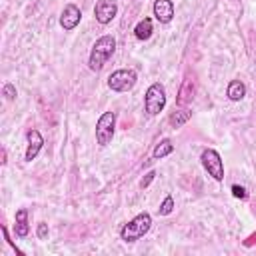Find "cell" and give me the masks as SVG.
<instances>
[{
    "label": "cell",
    "instance_id": "1",
    "mask_svg": "<svg viewBox=\"0 0 256 256\" xmlns=\"http://www.w3.org/2000/svg\"><path fill=\"white\" fill-rule=\"evenodd\" d=\"M114 52H116V40H114V36H110V34L100 36V38L94 42L92 50H90L88 68H90L92 72H100V70L104 68V64L114 56Z\"/></svg>",
    "mask_w": 256,
    "mask_h": 256
},
{
    "label": "cell",
    "instance_id": "2",
    "mask_svg": "<svg viewBox=\"0 0 256 256\" xmlns=\"http://www.w3.org/2000/svg\"><path fill=\"white\" fill-rule=\"evenodd\" d=\"M150 228H152V216L148 212H142L136 218H132L128 224L122 226L120 238L128 244H132V242H138L142 236H146L150 232Z\"/></svg>",
    "mask_w": 256,
    "mask_h": 256
},
{
    "label": "cell",
    "instance_id": "3",
    "mask_svg": "<svg viewBox=\"0 0 256 256\" xmlns=\"http://www.w3.org/2000/svg\"><path fill=\"white\" fill-rule=\"evenodd\" d=\"M166 108V90L160 82H154L144 96V110L150 116H158Z\"/></svg>",
    "mask_w": 256,
    "mask_h": 256
},
{
    "label": "cell",
    "instance_id": "4",
    "mask_svg": "<svg viewBox=\"0 0 256 256\" xmlns=\"http://www.w3.org/2000/svg\"><path fill=\"white\" fill-rule=\"evenodd\" d=\"M138 82V74L130 68H120L108 76V88L112 92H130Z\"/></svg>",
    "mask_w": 256,
    "mask_h": 256
},
{
    "label": "cell",
    "instance_id": "5",
    "mask_svg": "<svg viewBox=\"0 0 256 256\" xmlns=\"http://www.w3.org/2000/svg\"><path fill=\"white\" fill-rule=\"evenodd\" d=\"M116 132V112H104L96 122V144L108 146Z\"/></svg>",
    "mask_w": 256,
    "mask_h": 256
},
{
    "label": "cell",
    "instance_id": "6",
    "mask_svg": "<svg viewBox=\"0 0 256 256\" xmlns=\"http://www.w3.org/2000/svg\"><path fill=\"white\" fill-rule=\"evenodd\" d=\"M200 160H202L204 170H206L216 182H222V180H224V162H222V156H220L214 148L204 150L202 156H200Z\"/></svg>",
    "mask_w": 256,
    "mask_h": 256
},
{
    "label": "cell",
    "instance_id": "7",
    "mask_svg": "<svg viewBox=\"0 0 256 256\" xmlns=\"http://www.w3.org/2000/svg\"><path fill=\"white\" fill-rule=\"evenodd\" d=\"M118 14V6L114 0H98L96 6H94V16H96V22H100L102 26L110 24Z\"/></svg>",
    "mask_w": 256,
    "mask_h": 256
},
{
    "label": "cell",
    "instance_id": "8",
    "mask_svg": "<svg viewBox=\"0 0 256 256\" xmlns=\"http://www.w3.org/2000/svg\"><path fill=\"white\" fill-rule=\"evenodd\" d=\"M82 20V12L76 4H66L62 14H60V26L66 30V32H72Z\"/></svg>",
    "mask_w": 256,
    "mask_h": 256
},
{
    "label": "cell",
    "instance_id": "9",
    "mask_svg": "<svg viewBox=\"0 0 256 256\" xmlns=\"http://www.w3.org/2000/svg\"><path fill=\"white\" fill-rule=\"evenodd\" d=\"M26 140H28V148H26V156L24 158H26V162H32L40 154V150L44 146V138H42V134L38 130H28Z\"/></svg>",
    "mask_w": 256,
    "mask_h": 256
},
{
    "label": "cell",
    "instance_id": "10",
    "mask_svg": "<svg viewBox=\"0 0 256 256\" xmlns=\"http://www.w3.org/2000/svg\"><path fill=\"white\" fill-rule=\"evenodd\" d=\"M152 10H154V16L160 24H168L174 18V2L172 0H156Z\"/></svg>",
    "mask_w": 256,
    "mask_h": 256
},
{
    "label": "cell",
    "instance_id": "11",
    "mask_svg": "<svg viewBox=\"0 0 256 256\" xmlns=\"http://www.w3.org/2000/svg\"><path fill=\"white\" fill-rule=\"evenodd\" d=\"M194 94H196V82H194V76H186L182 86H180V92H178V106H188L192 100H194Z\"/></svg>",
    "mask_w": 256,
    "mask_h": 256
},
{
    "label": "cell",
    "instance_id": "12",
    "mask_svg": "<svg viewBox=\"0 0 256 256\" xmlns=\"http://www.w3.org/2000/svg\"><path fill=\"white\" fill-rule=\"evenodd\" d=\"M14 232L18 238H26L30 234V224H28V210L20 208L16 212V224H14Z\"/></svg>",
    "mask_w": 256,
    "mask_h": 256
},
{
    "label": "cell",
    "instance_id": "13",
    "mask_svg": "<svg viewBox=\"0 0 256 256\" xmlns=\"http://www.w3.org/2000/svg\"><path fill=\"white\" fill-rule=\"evenodd\" d=\"M226 96H228L232 102H240V100H244V96H246V84H244L242 80H232V82L228 84Z\"/></svg>",
    "mask_w": 256,
    "mask_h": 256
},
{
    "label": "cell",
    "instance_id": "14",
    "mask_svg": "<svg viewBox=\"0 0 256 256\" xmlns=\"http://www.w3.org/2000/svg\"><path fill=\"white\" fill-rule=\"evenodd\" d=\"M172 152H174V144H172V140H170V138H164V140H160V142L154 146V150H152V158H154V160H162V158L170 156Z\"/></svg>",
    "mask_w": 256,
    "mask_h": 256
},
{
    "label": "cell",
    "instance_id": "15",
    "mask_svg": "<svg viewBox=\"0 0 256 256\" xmlns=\"http://www.w3.org/2000/svg\"><path fill=\"white\" fill-rule=\"evenodd\" d=\"M192 118V112L186 108V106H182V110H174L172 112V116H170V126L172 128H180V126H184L188 120Z\"/></svg>",
    "mask_w": 256,
    "mask_h": 256
},
{
    "label": "cell",
    "instance_id": "16",
    "mask_svg": "<svg viewBox=\"0 0 256 256\" xmlns=\"http://www.w3.org/2000/svg\"><path fill=\"white\" fill-rule=\"evenodd\" d=\"M152 32H154V28H152V20H150V18L140 20V22L136 24V28H134V36H136L138 40H148V38L152 36Z\"/></svg>",
    "mask_w": 256,
    "mask_h": 256
},
{
    "label": "cell",
    "instance_id": "17",
    "mask_svg": "<svg viewBox=\"0 0 256 256\" xmlns=\"http://www.w3.org/2000/svg\"><path fill=\"white\" fill-rule=\"evenodd\" d=\"M158 212H160V216H168V214H172V212H174V198H172V196H166L164 202L160 204Z\"/></svg>",
    "mask_w": 256,
    "mask_h": 256
},
{
    "label": "cell",
    "instance_id": "18",
    "mask_svg": "<svg viewBox=\"0 0 256 256\" xmlns=\"http://www.w3.org/2000/svg\"><path fill=\"white\" fill-rule=\"evenodd\" d=\"M232 194H234V198H240V200H246V198H248L246 188H244V186H238V184L232 186Z\"/></svg>",
    "mask_w": 256,
    "mask_h": 256
},
{
    "label": "cell",
    "instance_id": "19",
    "mask_svg": "<svg viewBox=\"0 0 256 256\" xmlns=\"http://www.w3.org/2000/svg\"><path fill=\"white\" fill-rule=\"evenodd\" d=\"M154 178H156V172H154V170L146 172V174H144V178L140 180V188H148V186L152 184V180H154Z\"/></svg>",
    "mask_w": 256,
    "mask_h": 256
},
{
    "label": "cell",
    "instance_id": "20",
    "mask_svg": "<svg viewBox=\"0 0 256 256\" xmlns=\"http://www.w3.org/2000/svg\"><path fill=\"white\" fill-rule=\"evenodd\" d=\"M4 96H6L8 100H16V88H14L12 84H6V86H4Z\"/></svg>",
    "mask_w": 256,
    "mask_h": 256
},
{
    "label": "cell",
    "instance_id": "21",
    "mask_svg": "<svg viewBox=\"0 0 256 256\" xmlns=\"http://www.w3.org/2000/svg\"><path fill=\"white\" fill-rule=\"evenodd\" d=\"M2 234H4V240H6V242H8V244H10V246H12V248H14V250H16V252H18V254H20V256H22V252H20V250H18V248H16V244H14V242H12V240H10V236H8V228H6V226H4V224H2Z\"/></svg>",
    "mask_w": 256,
    "mask_h": 256
},
{
    "label": "cell",
    "instance_id": "22",
    "mask_svg": "<svg viewBox=\"0 0 256 256\" xmlns=\"http://www.w3.org/2000/svg\"><path fill=\"white\" fill-rule=\"evenodd\" d=\"M46 234H48V224H40L38 226V238H46Z\"/></svg>",
    "mask_w": 256,
    "mask_h": 256
},
{
    "label": "cell",
    "instance_id": "23",
    "mask_svg": "<svg viewBox=\"0 0 256 256\" xmlns=\"http://www.w3.org/2000/svg\"><path fill=\"white\" fill-rule=\"evenodd\" d=\"M254 244H256V232L250 234V236L244 240V246H246V248H250V246H254Z\"/></svg>",
    "mask_w": 256,
    "mask_h": 256
},
{
    "label": "cell",
    "instance_id": "24",
    "mask_svg": "<svg viewBox=\"0 0 256 256\" xmlns=\"http://www.w3.org/2000/svg\"><path fill=\"white\" fill-rule=\"evenodd\" d=\"M0 162H2V164H6V162H8V160H6V150H4V148H2V160H0Z\"/></svg>",
    "mask_w": 256,
    "mask_h": 256
}]
</instances>
